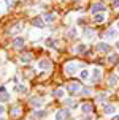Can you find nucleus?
I'll return each instance as SVG.
<instances>
[{
  "instance_id": "obj_1",
  "label": "nucleus",
  "mask_w": 119,
  "mask_h": 120,
  "mask_svg": "<svg viewBox=\"0 0 119 120\" xmlns=\"http://www.w3.org/2000/svg\"><path fill=\"white\" fill-rule=\"evenodd\" d=\"M70 119V111L68 109H62L56 112V120H68Z\"/></svg>"
},
{
  "instance_id": "obj_2",
  "label": "nucleus",
  "mask_w": 119,
  "mask_h": 120,
  "mask_svg": "<svg viewBox=\"0 0 119 120\" xmlns=\"http://www.w3.org/2000/svg\"><path fill=\"white\" fill-rule=\"evenodd\" d=\"M98 11H105V6H103V3H94V5L90 6V13L98 14Z\"/></svg>"
},
{
  "instance_id": "obj_3",
  "label": "nucleus",
  "mask_w": 119,
  "mask_h": 120,
  "mask_svg": "<svg viewBox=\"0 0 119 120\" xmlns=\"http://www.w3.org/2000/svg\"><path fill=\"white\" fill-rule=\"evenodd\" d=\"M37 65H38V68H40V70H49V68H51V62H49V60H46V59H41L38 63H37Z\"/></svg>"
},
{
  "instance_id": "obj_4",
  "label": "nucleus",
  "mask_w": 119,
  "mask_h": 120,
  "mask_svg": "<svg viewBox=\"0 0 119 120\" xmlns=\"http://www.w3.org/2000/svg\"><path fill=\"white\" fill-rule=\"evenodd\" d=\"M76 70H78V66H76V63H68V65L65 66V73L67 74H75L76 73Z\"/></svg>"
},
{
  "instance_id": "obj_5",
  "label": "nucleus",
  "mask_w": 119,
  "mask_h": 120,
  "mask_svg": "<svg viewBox=\"0 0 119 120\" xmlns=\"http://www.w3.org/2000/svg\"><path fill=\"white\" fill-rule=\"evenodd\" d=\"M103 112L108 115H111L116 112V106H113V104H103Z\"/></svg>"
},
{
  "instance_id": "obj_6",
  "label": "nucleus",
  "mask_w": 119,
  "mask_h": 120,
  "mask_svg": "<svg viewBox=\"0 0 119 120\" xmlns=\"http://www.w3.org/2000/svg\"><path fill=\"white\" fill-rule=\"evenodd\" d=\"M67 90H68V92H71V93H76V92H79V90H81V85L76 84V82H73V84H70L68 87H67Z\"/></svg>"
},
{
  "instance_id": "obj_7",
  "label": "nucleus",
  "mask_w": 119,
  "mask_h": 120,
  "mask_svg": "<svg viewBox=\"0 0 119 120\" xmlns=\"http://www.w3.org/2000/svg\"><path fill=\"white\" fill-rule=\"evenodd\" d=\"M30 104H32L33 108H40V106H43V100L41 98H32V100H30Z\"/></svg>"
},
{
  "instance_id": "obj_8",
  "label": "nucleus",
  "mask_w": 119,
  "mask_h": 120,
  "mask_svg": "<svg viewBox=\"0 0 119 120\" xmlns=\"http://www.w3.org/2000/svg\"><path fill=\"white\" fill-rule=\"evenodd\" d=\"M97 51H100V52H108V51H110V46H108L107 43H98V44H97Z\"/></svg>"
},
{
  "instance_id": "obj_9",
  "label": "nucleus",
  "mask_w": 119,
  "mask_h": 120,
  "mask_svg": "<svg viewBox=\"0 0 119 120\" xmlns=\"http://www.w3.org/2000/svg\"><path fill=\"white\" fill-rule=\"evenodd\" d=\"M81 112H84V114H90V112H92V106H90L89 103H84L83 106H81Z\"/></svg>"
},
{
  "instance_id": "obj_10",
  "label": "nucleus",
  "mask_w": 119,
  "mask_h": 120,
  "mask_svg": "<svg viewBox=\"0 0 119 120\" xmlns=\"http://www.w3.org/2000/svg\"><path fill=\"white\" fill-rule=\"evenodd\" d=\"M13 46H14V48H22V46H24V38H21V36L14 38V41H13Z\"/></svg>"
},
{
  "instance_id": "obj_11",
  "label": "nucleus",
  "mask_w": 119,
  "mask_h": 120,
  "mask_svg": "<svg viewBox=\"0 0 119 120\" xmlns=\"http://www.w3.org/2000/svg\"><path fill=\"white\" fill-rule=\"evenodd\" d=\"M100 68H94V70H92V81H98V79H100Z\"/></svg>"
},
{
  "instance_id": "obj_12",
  "label": "nucleus",
  "mask_w": 119,
  "mask_h": 120,
  "mask_svg": "<svg viewBox=\"0 0 119 120\" xmlns=\"http://www.w3.org/2000/svg\"><path fill=\"white\" fill-rule=\"evenodd\" d=\"M32 24L35 25V27H40V29H41L43 25H45V24H43V19H41V18H33Z\"/></svg>"
},
{
  "instance_id": "obj_13",
  "label": "nucleus",
  "mask_w": 119,
  "mask_h": 120,
  "mask_svg": "<svg viewBox=\"0 0 119 120\" xmlns=\"http://www.w3.org/2000/svg\"><path fill=\"white\" fill-rule=\"evenodd\" d=\"M76 52L78 54H86V44H78L76 46Z\"/></svg>"
},
{
  "instance_id": "obj_14",
  "label": "nucleus",
  "mask_w": 119,
  "mask_h": 120,
  "mask_svg": "<svg viewBox=\"0 0 119 120\" xmlns=\"http://www.w3.org/2000/svg\"><path fill=\"white\" fill-rule=\"evenodd\" d=\"M108 62H111V63H118V62H119V55L111 54L110 57H108Z\"/></svg>"
},
{
  "instance_id": "obj_15",
  "label": "nucleus",
  "mask_w": 119,
  "mask_h": 120,
  "mask_svg": "<svg viewBox=\"0 0 119 120\" xmlns=\"http://www.w3.org/2000/svg\"><path fill=\"white\" fill-rule=\"evenodd\" d=\"M79 78L83 79V81H86V79H89V71H87V70H83V71L79 73Z\"/></svg>"
},
{
  "instance_id": "obj_16",
  "label": "nucleus",
  "mask_w": 119,
  "mask_h": 120,
  "mask_svg": "<svg viewBox=\"0 0 119 120\" xmlns=\"http://www.w3.org/2000/svg\"><path fill=\"white\" fill-rule=\"evenodd\" d=\"M53 96H56V98H62V96H64V90H62V89L54 90V92H53Z\"/></svg>"
},
{
  "instance_id": "obj_17",
  "label": "nucleus",
  "mask_w": 119,
  "mask_h": 120,
  "mask_svg": "<svg viewBox=\"0 0 119 120\" xmlns=\"http://www.w3.org/2000/svg\"><path fill=\"white\" fill-rule=\"evenodd\" d=\"M30 60H32V54H27V55H22L21 57V62L22 63H29Z\"/></svg>"
},
{
  "instance_id": "obj_18",
  "label": "nucleus",
  "mask_w": 119,
  "mask_h": 120,
  "mask_svg": "<svg viewBox=\"0 0 119 120\" xmlns=\"http://www.w3.org/2000/svg\"><path fill=\"white\" fill-rule=\"evenodd\" d=\"M95 22H102V21H105V14L103 13H98V14H95Z\"/></svg>"
},
{
  "instance_id": "obj_19",
  "label": "nucleus",
  "mask_w": 119,
  "mask_h": 120,
  "mask_svg": "<svg viewBox=\"0 0 119 120\" xmlns=\"http://www.w3.org/2000/svg\"><path fill=\"white\" fill-rule=\"evenodd\" d=\"M84 35H86V38H94V30L92 29H86L84 30Z\"/></svg>"
},
{
  "instance_id": "obj_20",
  "label": "nucleus",
  "mask_w": 119,
  "mask_h": 120,
  "mask_svg": "<svg viewBox=\"0 0 119 120\" xmlns=\"http://www.w3.org/2000/svg\"><path fill=\"white\" fill-rule=\"evenodd\" d=\"M45 115H46V112H45V111H37L35 114H33V117H35V119H43Z\"/></svg>"
},
{
  "instance_id": "obj_21",
  "label": "nucleus",
  "mask_w": 119,
  "mask_h": 120,
  "mask_svg": "<svg viewBox=\"0 0 119 120\" xmlns=\"http://www.w3.org/2000/svg\"><path fill=\"white\" fill-rule=\"evenodd\" d=\"M107 38H116V30H114V29H110L107 32Z\"/></svg>"
},
{
  "instance_id": "obj_22",
  "label": "nucleus",
  "mask_w": 119,
  "mask_h": 120,
  "mask_svg": "<svg viewBox=\"0 0 119 120\" xmlns=\"http://www.w3.org/2000/svg\"><path fill=\"white\" fill-rule=\"evenodd\" d=\"M0 101L2 103L10 101V95H8V93H2V95H0Z\"/></svg>"
},
{
  "instance_id": "obj_23",
  "label": "nucleus",
  "mask_w": 119,
  "mask_h": 120,
  "mask_svg": "<svg viewBox=\"0 0 119 120\" xmlns=\"http://www.w3.org/2000/svg\"><path fill=\"white\" fill-rule=\"evenodd\" d=\"M54 19H56V14H46V16H45V21H46V22H53Z\"/></svg>"
},
{
  "instance_id": "obj_24",
  "label": "nucleus",
  "mask_w": 119,
  "mask_h": 120,
  "mask_svg": "<svg viewBox=\"0 0 119 120\" xmlns=\"http://www.w3.org/2000/svg\"><path fill=\"white\" fill-rule=\"evenodd\" d=\"M114 84H118V76H116V74H113V76L110 78V85H114Z\"/></svg>"
},
{
  "instance_id": "obj_25",
  "label": "nucleus",
  "mask_w": 119,
  "mask_h": 120,
  "mask_svg": "<svg viewBox=\"0 0 119 120\" xmlns=\"http://www.w3.org/2000/svg\"><path fill=\"white\" fill-rule=\"evenodd\" d=\"M14 90H16V92H21V93H25V92H27V89H25L24 85H18V87H14Z\"/></svg>"
},
{
  "instance_id": "obj_26",
  "label": "nucleus",
  "mask_w": 119,
  "mask_h": 120,
  "mask_svg": "<svg viewBox=\"0 0 119 120\" xmlns=\"http://www.w3.org/2000/svg\"><path fill=\"white\" fill-rule=\"evenodd\" d=\"M46 46H49V48H54V46H56V43H54L51 38H48V40H46Z\"/></svg>"
},
{
  "instance_id": "obj_27",
  "label": "nucleus",
  "mask_w": 119,
  "mask_h": 120,
  "mask_svg": "<svg viewBox=\"0 0 119 120\" xmlns=\"http://www.w3.org/2000/svg\"><path fill=\"white\" fill-rule=\"evenodd\" d=\"M19 111H21L19 108H13V112H11V114H13V117H14V115H19Z\"/></svg>"
},
{
  "instance_id": "obj_28",
  "label": "nucleus",
  "mask_w": 119,
  "mask_h": 120,
  "mask_svg": "<svg viewBox=\"0 0 119 120\" xmlns=\"http://www.w3.org/2000/svg\"><path fill=\"white\" fill-rule=\"evenodd\" d=\"M65 103L68 104V106H73V104H75V101H73L71 98H67V100H65Z\"/></svg>"
},
{
  "instance_id": "obj_29",
  "label": "nucleus",
  "mask_w": 119,
  "mask_h": 120,
  "mask_svg": "<svg viewBox=\"0 0 119 120\" xmlns=\"http://www.w3.org/2000/svg\"><path fill=\"white\" fill-rule=\"evenodd\" d=\"M103 98H107V93H100L98 95V101H103Z\"/></svg>"
},
{
  "instance_id": "obj_30",
  "label": "nucleus",
  "mask_w": 119,
  "mask_h": 120,
  "mask_svg": "<svg viewBox=\"0 0 119 120\" xmlns=\"http://www.w3.org/2000/svg\"><path fill=\"white\" fill-rule=\"evenodd\" d=\"M83 93H84V95H89V93H90V89H83Z\"/></svg>"
},
{
  "instance_id": "obj_31",
  "label": "nucleus",
  "mask_w": 119,
  "mask_h": 120,
  "mask_svg": "<svg viewBox=\"0 0 119 120\" xmlns=\"http://www.w3.org/2000/svg\"><path fill=\"white\" fill-rule=\"evenodd\" d=\"M3 112H5V108H3V106H2V104H0V117H2V115H3Z\"/></svg>"
},
{
  "instance_id": "obj_32",
  "label": "nucleus",
  "mask_w": 119,
  "mask_h": 120,
  "mask_svg": "<svg viewBox=\"0 0 119 120\" xmlns=\"http://www.w3.org/2000/svg\"><path fill=\"white\" fill-rule=\"evenodd\" d=\"M2 93H6V89H5V87H3V85L0 87V95H2Z\"/></svg>"
},
{
  "instance_id": "obj_33",
  "label": "nucleus",
  "mask_w": 119,
  "mask_h": 120,
  "mask_svg": "<svg viewBox=\"0 0 119 120\" xmlns=\"http://www.w3.org/2000/svg\"><path fill=\"white\" fill-rule=\"evenodd\" d=\"M114 6H116V8H119V0H114Z\"/></svg>"
},
{
  "instance_id": "obj_34",
  "label": "nucleus",
  "mask_w": 119,
  "mask_h": 120,
  "mask_svg": "<svg viewBox=\"0 0 119 120\" xmlns=\"http://www.w3.org/2000/svg\"><path fill=\"white\" fill-rule=\"evenodd\" d=\"M113 120H119V115H114V117H113Z\"/></svg>"
},
{
  "instance_id": "obj_35",
  "label": "nucleus",
  "mask_w": 119,
  "mask_h": 120,
  "mask_svg": "<svg viewBox=\"0 0 119 120\" xmlns=\"http://www.w3.org/2000/svg\"><path fill=\"white\" fill-rule=\"evenodd\" d=\"M116 48H118V49H119V41H116Z\"/></svg>"
},
{
  "instance_id": "obj_36",
  "label": "nucleus",
  "mask_w": 119,
  "mask_h": 120,
  "mask_svg": "<svg viewBox=\"0 0 119 120\" xmlns=\"http://www.w3.org/2000/svg\"><path fill=\"white\" fill-rule=\"evenodd\" d=\"M118 29H119V22H118Z\"/></svg>"
},
{
  "instance_id": "obj_37",
  "label": "nucleus",
  "mask_w": 119,
  "mask_h": 120,
  "mask_svg": "<svg viewBox=\"0 0 119 120\" xmlns=\"http://www.w3.org/2000/svg\"><path fill=\"white\" fill-rule=\"evenodd\" d=\"M86 120H90V119H86Z\"/></svg>"
},
{
  "instance_id": "obj_38",
  "label": "nucleus",
  "mask_w": 119,
  "mask_h": 120,
  "mask_svg": "<svg viewBox=\"0 0 119 120\" xmlns=\"http://www.w3.org/2000/svg\"><path fill=\"white\" fill-rule=\"evenodd\" d=\"M0 120H3V119H0Z\"/></svg>"
}]
</instances>
